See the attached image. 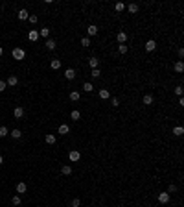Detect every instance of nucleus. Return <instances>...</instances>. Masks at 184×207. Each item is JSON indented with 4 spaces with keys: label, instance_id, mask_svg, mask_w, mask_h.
<instances>
[{
    "label": "nucleus",
    "instance_id": "obj_1",
    "mask_svg": "<svg viewBox=\"0 0 184 207\" xmlns=\"http://www.w3.org/2000/svg\"><path fill=\"white\" fill-rule=\"evenodd\" d=\"M11 56H13V59H17V61H22V59L26 58V50H24V48H20V46H17V48H13Z\"/></svg>",
    "mask_w": 184,
    "mask_h": 207
},
{
    "label": "nucleus",
    "instance_id": "obj_2",
    "mask_svg": "<svg viewBox=\"0 0 184 207\" xmlns=\"http://www.w3.org/2000/svg\"><path fill=\"white\" fill-rule=\"evenodd\" d=\"M68 159L72 161V163H77L81 159V153L77 152V150H70V153H68Z\"/></svg>",
    "mask_w": 184,
    "mask_h": 207
},
{
    "label": "nucleus",
    "instance_id": "obj_3",
    "mask_svg": "<svg viewBox=\"0 0 184 207\" xmlns=\"http://www.w3.org/2000/svg\"><path fill=\"white\" fill-rule=\"evenodd\" d=\"M169 198H171V194H168V192H158V204L166 205L169 202Z\"/></svg>",
    "mask_w": 184,
    "mask_h": 207
},
{
    "label": "nucleus",
    "instance_id": "obj_4",
    "mask_svg": "<svg viewBox=\"0 0 184 207\" xmlns=\"http://www.w3.org/2000/svg\"><path fill=\"white\" fill-rule=\"evenodd\" d=\"M153 102H155V96L153 94H144L142 96V104L144 105H153Z\"/></svg>",
    "mask_w": 184,
    "mask_h": 207
},
{
    "label": "nucleus",
    "instance_id": "obj_5",
    "mask_svg": "<svg viewBox=\"0 0 184 207\" xmlns=\"http://www.w3.org/2000/svg\"><path fill=\"white\" fill-rule=\"evenodd\" d=\"M24 115H26V111H24V107H15V111H13V117L15 118H24Z\"/></svg>",
    "mask_w": 184,
    "mask_h": 207
},
{
    "label": "nucleus",
    "instance_id": "obj_6",
    "mask_svg": "<svg viewBox=\"0 0 184 207\" xmlns=\"http://www.w3.org/2000/svg\"><path fill=\"white\" fill-rule=\"evenodd\" d=\"M144 48H146V52H153V50L156 48V41H155V39H149V41L146 43V46H144Z\"/></svg>",
    "mask_w": 184,
    "mask_h": 207
},
{
    "label": "nucleus",
    "instance_id": "obj_7",
    "mask_svg": "<svg viewBox=\"0 0 184 207\" xmlns=\"http://www.w3.org/2000/svg\"><path fill=\"white\" fill-rule=\"evenodd\" d=\"M173 70H175L177 74H182V72H184V63H182V59H179L177 63L173 65Z\"/></svg>",
    "mask_w": 184,
    "mask_h": 207
},
{
    "label": "nucleus",
    "instance_id": "obj_8",
    "mask_svg": "<svg viewBox=\"0 0 184 207\" xmlns=\"http://www.w3.org/2000/svg\"><path fill=\"white\" fill-rule=\"evenodd\" d=\"M116 41L120 43V45H125V43H127V33H125V32H118Z\"/></svg>",
    "mask_w": 184,
    "mask_h": 207
},
{
    "label": "nucleus",
    "instance_id": "obj_9",
    "mask_svg": "<svg viewBox=\"0 0 184 207\" xmlns=\"http://www.w3.org/2000/svg\"><path fill=\"white\" fill-rule=\"evenodd\" d=\"M17 83H19V78H17V76H13V74H11V76L6 80V85H7V87H15Z\"/></svg>",
    "mask_w": 184,
    "mask_h": 207
},
{
    "label": "nucleus",
    "instance_id": "obj_10",
    "mask_svg": "<svg viewBox=\"0 0 184 207\" xmlns=\"http://www.w3.org/2000/svg\"><path fill=\"white\" fill-rule=\"evenodd\" d=\"M26 191H28V185H26L24 181L17 183V192H19V194H26Z\"/></svg>",
    "mask_w": 184,
    "mask_h": 207
},
{
    "label": "nucleus",
    "instance_id": "obj_11",
    "mask_svg": "<svg viewBox=\"0 0 184 207\" xmlns=\"http://www.w3.org/2000/svg\"><path fill=\"white\" fill-rule=\"evenodd\" d=\"M98 32H99V28H98L96 24H90L89 28H87V33H89L90 37H92V35H98Z\"/></svg>",
    "mask_w": 184,
    "mask_h": 207
},
{
    "label": "nucleus",
    "instance_id": "obj_12",
    "mask_svg": "<svg viewBox=\"0 0 184 207\" xmlns=\"http://www.w3.org/2000/svg\"><path fill=\"white\" fill-rule=\"evenodd\" d=\"M39 32V37H44V39H50V28H42V30H37Z\"/></svg>",
    "mask_w": 184,
    "mask_h": 207
},
{
    "label": "nucleus",
    "instance_id": "obj_13",
    "mask_svg": "<svg viewBox=\"0 0 184 207\" xmlns=\"http://www.w3.org/2000/svg\"><path fill=\"white\" fill-rule=\"evenodd\" d=\"M64 78H66V80H74V78H76V70L74 69H66L64 70Z\"/></svg>",
    "mask_w": 184,
    "mask_h": 207
},
{
    "label": "nucleus",
    "instance_id": "obj_14",
    "mask_svg": "<svg viewBox=\"0 0 184 207\" xmlns=\"http://www.w3.org/2000/svg\"><path fill=\"white\" fill-rule=\"evenodd\" d=\"M61 174H63V176H70V174H72V166H70V165H63V166H61Z\"/></svg>",
    "mask_w": 184,
    "mask_h": 207
},
{
    "label": "nucleus",
    "instance_id": "obj_15",
    "mask_svg": "<svg viewBox=\"0 0 184 207\" xmlns=\"http://www.w3.org/2000/svg\"><path fill=\"white\" fill-rule=\"evenodd\" d=\"M19 20H28V17H30V13H28V10H20L19 11Z\"/></svg>",
    "mask_w": 184,
    "mask_h": 207
},
{
    "label": "nucleus",
    "instance_id": "obj_16",
    "mask_svg": "<svg viewBox=\"0 0 184 207\" xmlns=\"http://www.w3.org/2000/svg\"><path fill=\"white\" fill-rule=\"evenodd\" d=\"M89 65L92 69H99V59L98 58H89Z\"/></svg>",
    "mask_w": 184,
    "mask_h": 207
},
{
    "label": "nucleus",
    "instance_id": "obj_17",
    "mask_svg": "<svg viewBox=\"0 0 184 207\" xmlns=\"http://www.w3.org/2000/svg\"><path fill=\"white\" fill-rule=\"evenodd\" d=\"M46 48H48V50H55V48H57L55 39H46Z\"/></svg>",
    "mask_w": 184,
    "mask_h": 207
},
{
    "label": "nucleus",
    "instance_id": "obj_18",
    "mask_svg": "<svg viewBox=\"0 0 184 207\" xmlns=\"http://www.w3.org/2000/svg\"><path fill=\"white\" fill-rule=\"evenodd\" d=\"M182 133H184V128L182 126H175L173 128V135H175V137H182Z\"/></svg>",
    "mask_w": 184,
    "mask_h": 207
},
{
    "label": "nucleus",
    "instance_id": "obj_19",
    "mask_svg": "<svg viewBox=\"0 0 184 207\" xmlns=\"http://www.w3.org/2000/svg\"><path fill=\"white\" fill-rule=\"evenodd\" d=\"M125 7H127V10H129V13H136L140 6H138V4H134V2H131V4H127Z\"/></svg>",
    "mask_w": 184,
    "mask_h": 207
},
{
    "label": "nucleus",
    "instance_id": "obj_20",
    "mask_svg": "<svg viewBox=\"0 0 184 207\" xmlns=\"http://www.w3.org/2000/svg\"><path fill=\"white\" fill-rule=\"evenodd\" d=\"M99 98L101 100H109L111 98V92H109L107 89H99Z\"/></svg>",
    "mask_w": 184,
    "mask_h": 207
},
{
    "label": "nucleus",
    "instance_id": "obj_21",
    "mask_svg": "<svg viewBox=\"0 0 184 207\" xmlns=\"http://www.w3.org/2000/svg\"><path fill=\"white\" fill-rule=\"evenodd\" d=\"M70 133V128L66 124H61L59 126V135H68Z\"/></svg>",
    "mask_w": 184,
    "mask_h": 207
},
{
    "label": "nucleus",
    "instance_id": "obj_22",
    "mask_svg": "<svg viewBox=\"0 0 184 207\" xmlns=\"http://www.w3.org/2000/svg\"><path fill=\"white\" fill-rule=\"evenodd\" d=\"M70 118H72L74 122H77V120H79V118H81V113L77 111V109H74V111L70 113Z\"/></svg>",
    "mask_w": 184,
    "mask_h": 207
},
{
    "label": "nucleus",
    "instance_id": "obj_23",
    "mask_svg": "<svg viewBox=\"0 0 184 207\" xmlns=\"http://www.w3.org/2000/svg\"><path fill=\"white\" fill-rule=\"evenodd\" d=\"M9 135H11L13 139H20V137H22V131L15 128V130H11V131H9Z\"/></svg>",
    "mask_w": 184,
    "mask_h": 207
},
{
    "label": "nucleus",
    "instance_id": "obj_24",
    "mask_svg": "<svg viewBox=\"0 0 184 207\" xmlns=\"http://www.w3.org/2000/svg\"><path fill=\"white\" fill-rule=\"evenodd\" d=\"M28 39H30V41H37V39H39V32H37V30H32V32L28 33Z\"/></svg>",
    "mask_w": 184,
    "mask_h": 207
},
{
    "label": "nucleus",
    "instance_id": "obj_25",
    "mask_svg": "<svg viewBox=\"0 0 184 207\" xmlns=\"http://www.w3.org/2000/svg\"><path fill=\"white\" fill-rule=\"evenodd\" d=\"M44 140H46V144H55V135L54 133H48L46 137H44Z\"/></svg>",
    "mask_w": 184,
    "mask_h": 207
},
{
    "label": "nucleus",
    "instance_id": "obj_26",
    "mask_svg": "<svg viewBox=\"0 0 184 207\" xmlns=\"http://www.w3.org/2000/svg\"><path fill=\"white\" fill-rule=\"evenodd\" d=\"M83 89H85V92H92V91H94V85H92L90 81H85V83H83Z\"/></svg>",
    "mask_w": 184,
    "mask_h": 207
},
{
    "label": "nucleus",
    "instance_id": "obj_27",
    "mask_svg": "<svg viewBox=\"0 0 184 207\" xmlns=\"http://www.w3.org/2000/svg\"><path fill=\"white\" fill-rule=\"evenodd\" d=\"M124 10H125V4H124V2H116V4H114V11L122 13Z\"/></svg>",
    "mask_w": 184,
    "mask_h": 207
},
{
    "label": "nucleus",
    "instance_id": "obj_28",
    "mask_svg": "<svg viewBox=\"0 0 184 207\" xmlns=\"http://www.w3.org/2000/svg\"><path fill=\"white\" fill-rule=\"evenodd\" d=\"M50 67L54 69V70L61 69V61H59V59H52V61H50Z\"/></svg>",
    "mask_w": 184,
    "mask_h": 207
},
{
    "label": "nucleus",
    "instance_id": "obj_29",
    "mask_svg": "<svg viewBox=\"0 0 184 207\" xmlns=\"http://www.w3.org/2000/svg\"><path fill=\"white\" fill-rule=\"evenodd\" d=\"M79 92L77 91H70V100H72V102H77V100H79Z\"/></svg>",
    "mask_w": 184,
    "mask_h": 207
},
{
    "label": "nucleus",
    "instance_id": "obj_30",
    "mask_svg": "<svg viewBox=\"0 0 184 207\" xmlns=\"http://www.w3.org/2000/svg\"><path fill=\"white\" fill-rule=\"evenodd\" d=\"M7 135H9V130H7L6 126H0V137H7Z\"/></svg>",
    "mask_w": 184,
    "mask_h": 207
},
{
    "label": "nucleus",
    "instance_id": "obj_31",
    "mask_svg": "<svg viewBox=\"0 0 184 207\" xmlns=\"http://www.w3.org/2000/svg\"><path fill=\"white\" fill-rule=\"evenodd\" d=\"M81 46L83 48H89L90 46V39L89 37H81Z\"/></svg>",
    "mask_w": 184,
    "mask_h": 207
},
{
    "label": "nucleus",
    "instance_id": "obj_32",
    "mask_svg": "<svg viewBox=\"0 0 184 207\" xmlns=\"http://www.w3.org/2000/svg\"><path fill=\"white\" fill-rule=\"evenodd\" d=\"M90 76L94 78V80H98L99 76H101V72H99V69H92V72H90Z\"/></svg>",
    "mask_w": 184,
    "mask_h": 207
},
{
    "label": "nucleus",
    "instance_id": "obj_33",
    "mask_svg": "<svg viewBox=\"0 0 184 207\" xmlns=\"http://www.w3.org/2000/svg\"><path fill=\"white\" fill-rule=\"evenodd\" d=\"M118 52H120V54H127V52H129V46L127 45H120L118 46Z\"/></svg>",
    "mask_w": 184,
    "mask_h": 207
},
{
    "label": "nucleus",
    "instance_id": "obj_34",
    "mask_svg": "<svg viewBox=\"0 0 184 207\" xmlns=\"http://www.w3.org/2000/svg\"><path fill=\"white\" fill-rule=\"evenodd\" d=\"M79 205H81V200H79V198H74V200L70 202V207H79Z\"/></svg>",
    "mask_w": 184,
    "mask_h": 207
},
{
    "label": "nucleus",
    "instance_id": "obj_35",
    "mask_svg": "<svg viewBox=\"0 0 184 207\" xmlns=\"http://www.w3.org/2000/svg\"><path fill=\"white\" fill-rule=\"evenodd\" d=\"M166 192H168V194H173V192H177V185H169V187H168V191H166Z\"/></svg>",
    "mask_w": 184,
    "mask_h": 207
},
{
    "label": "nucleus",
    "instance_id": "obj_36",
    "mask_svg": "<svg viewBox=\"0 0 184 207\" xmlns=\"http://www.w3.org/2000/svg\"><path fill=\"white\" fill-rule=\"evenodd\" d=\"M11 204H13V205H20V196H19V194L13 196V198H11Z\"/></svg>",
    "mask_w": 184,
    "mask_h": 207
},
{
    "label": "nucleus",
    "instance_id": "obj_37",
    "mask_svg": "<svg viewBox=\"0 0 184 207\" xmlns=\"http://www.w3.org/2000/svg\"><path fill=\"white\" fill-rule=\"evenodd\" d=\"M28 20H30L32 24H37V22H39V17H37V15H30V17H28Z\"/></svg>",
    "mask_w": 184,
    "mask_h": 207
},
{
    "label": "nucleus",
    "instance_id": "obj_38",
    "mask_svg": "<svg viewBox=\"0 0 184 207\" xmlns=\"http://www.w3.org/2000/svg\"><path fill=\"white\" fill-rule=\"evenodd\" d=\"M7 89V85H6V80H0V92H4Z\"/></svg>",
    "mask_w": 184,
    "mask_h": 207
},
{
    "label": "nucleus",
    "instance_id": "obj_39",
    "mask_svg": "<svg viewBox=\"0 0 184 207\" xmlns=\"http://www.w3.org/2000/svg\"><path fill=\"white\" fill-rule=\"evenodd\" d=\"M175 94L182 96V85H177V87H175Z\"/></svg>",
    "mask_w": 184,
    "mask_h": 207
},
{
    "label": "nucleus",
    "instance_id": "obj_40",
    "mask_svg": "<svg viewBox=\"0 0 184 207\" xmlns=\"http://www.w3.org/2000/svg\"><path fill=\"white\" fill-rule=\"evenodd\" d=\"M111 104H112V107H118V105H120V100H118L116 96H114V98L111 100Z\"/></svg>",
    "mask_w": 184,
    "mask_h": 207
},
{
    "label": "nucleus",
    "instance_id": "obj_41",
    "mask_svg": "<svg viewBox=\"0 0 184 207\" xmlns=\"http://www.w3.org/2000/svg\"><path fill=\"white\" fill-rule=\"evenodd\" d=\"M179 58H181V59L184 58V50H182V48H179Z\"/></svg>",
    "mask_w": 184,
    "mask_h": 207
},
{
    "label": "nucleus",
    "instance_id": "obj_42",
    "mask_svg": "<svg viewBox=\"0 0 184 207\" xmlns=\"http://www.w3.org/2000/svg\"><path fill=\"white\" fill-rule=\"evenodd\" d=\"M2 54H4V48H2V46H0V58H2Z\"/></svg>",
    "mask_w": 184,
    "mask_h": 207
},
{
    "label": "nucleus",
    "instance_id": "obj_43",
    "mask_svg": "<svg viewBox=\"0 0 184 207\" xmlns=\"http://www.w3.org/2000/svg\"><path fill=\"white\" fill-rule=\"evenodd\" d=\"M2 163H4V157H2V155H0V165H2Z\"/></svg>",
    "mask_w": 184,
    "mask_h": 207
}]
</instances>
